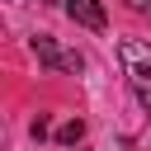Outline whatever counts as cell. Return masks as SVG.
<instances>
[{
    "label": "cell",
    "instance_id": "obj_1",
    "mask_svg": "<svg viewBox=\"0 0 151 151\" xmlns=\"http://www.w3.org/2000/svg\"><path fill=\"white\" fill-rule=\"evenodd\" d=\"M118 61H123V76H127L142 113H151V47L137 42V38H123L118 42Z\"/></svg>",
    "mask_w": 151,
    "mask_h": 151
},
{
    "label": "cell",
    "instance_id": "obj_2",
    "mask_svg": "<svg viewBox=\"0 0 151 151\" xmlns=\"http://www.w3.org/2000/svg\"><path fill=\"white\" fill-rule=\"evenodd\" d=\"M33 57H38L42 66H52V71H85V57H80V52L57 47V38H47V33H38V38H33Z\"/></svg>",
    "mask_w": 151,
    "mask_h": 151
},
{
    "label": "cell",
    "instance_id": "obj_3",
    "mask_svg": "<svg viewBox=\"0 0 151 151\" xmlns=\"http://www.w3.org/2000/svg\"><path fill=\"white\" fill-rule=\"evenodd\" d=\"M66 14H71L80 28H90V33H104V28H109V14H104L99 0H66Z\"/></svg>",
    "mask_w": 151,
    "mask_h": 151
},
{
    "label": "cell",
    "instance_id": "obj_4",
    "mask_svg": "<svg viewBox=\"0 0 151 151\" xmlns=\"http://www.w3.org/2000/svg\"><path fill=\"white\" fill-rule=\"evenodd\" d=\"M80 137H85V123H80V118H71V123L57 127V142H61V146H76Z\"/></svg>",
    "mask_w": 151,
    "mask_h": 151
},
{
    "label": "cell",
    "instance_id": "obj_5",
    "mask_svg": "<svg viewBox=\"0 0 151 151\" xmlns=\"http://www.w3.org/2000/svg\"><path fill=\"white\" fill-rule=\"evenodd\" d=\"M127 9H151V0H123Z\"/></svg>",
    "mask_w": 151,
    "mask_h": 151
}]
</instances>
